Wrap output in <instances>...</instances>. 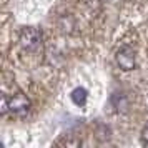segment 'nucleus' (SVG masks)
<instances>
[{
  "mask_svg": "<svg viewBox=\"0 0 148 148\" xmlns=\"http://www.w3.org/2000/svg\"><path fill=\"white\" fill-rule=\"evenodd\" d=\"M115 62L116 65L123 70V72H130L136 67V53L133 48L130 47H121L116 53H115Z\"/></svg>",
  "mask_w": 148,
  "mask_h": 148,
  "instance_id": "nucleus-3",
  "label": "nucleus"
},
{
  "mask_svg": "<svg viewBox=\"0 0 148 148\" xmlns=\"http://www.w3.org/2000/svg\"><path fill=\"white\" fill-rule=\"evenodd\" d=\"M8 98V113H12L14 116H25V115L30 112V108H32V101L28 98L25 93H22V92H17V93L10 95L7 97Z\"/></svg>",
  "mask_w": 148,
  "mask_h": 148,
  "instance_id": "nucleus-2",
  "label": "nucleus"
},
{
  "mask_svg": "<svg viewBox=\"0 0 148 148\" xmlns=\"http://www.w3.org/2000/svg\"><path fill=\"white\" fill-rule=\"evenodd\" d=\"M42 40H43V34H42L40 28L35 27H25L20 30L18 35V42H20V47L25 52H35L42 47Z\"/></svg>",
  "mask_w": 148,
  "mask_h": 148,
  "instance_id": "nucleus-1",
  "label": "nucleus"
},
{
  "mask_svg": "<svg viewBox=\"0 0 148 148\" xmlns=\"http://www.w3.org/2000/svg\"><path fill=\"white\" fill-rule=\"evenodd\" d=\"M8 113V98L7 95L2 97V115H7Z\"/></svg>",
  "mask_w": 148,
  "mask_h": 148,
  "instance_id": "nucleus-6",
  "label": "nucleus"
},
{
  "mask_svg": "<svg viewBox=\"0 0 148 148\" xmlns=\"http://www.w3.org/2000/svg\"><path fill=\"white\" fill-rule=\"evenodd\" d=\"M140 138H141V143L148 147V123H147V125H145L143 128H141V135H140Z\"/></svg>",
  "mask_w": 148,
  "mask_h": 148,
  "instance_id": "nucleus-5",
  "label": "nucleus"
},
{
  "mask_svg": "<svg viewBox=\"0 0 148 148\" xmlns=\"http://www.w3.org/2000/svg\"><path fill=\"white\" fill-rule=\"evenodd\" d=\"M70 98H72V101H73L75 105L82 107V105H85V101H87V98H88V92L83 87H77L73 92H72Z\"/></svg>",
  "mask_w": 148,
  "mask_h": 148,
  "instance_id": "nucleus-4",
  "label": "nucleus"
}]
</instances>
